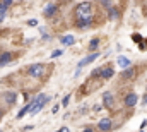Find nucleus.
I'll use <instances>...</instances> for the list:
<instances>
[{"instance_id":"nucleus-9","label":"nucleus","mask_w":147,"mask_h":132,"mask_svg":"<svg viewBox=\"0 0 147 132\" xmlns=\"http://www.w3.org/2000/svg\"><path fill=\"white\" fill-rule=\"evenodd\" d=\"M116 64L127 70V67H130V60H128L127 57H118V59H116Z\"/></svg>"},{"instance_id":"nucleus-12","label":"nucleus","mask_w":147,"mask_h":132,"mask_svg":"<svg viewBox=\"0 0 147 132\" xmlns=\"http://www.w3.org/2000/svg\"><path fill=\"white\" fill-rule=\"evenodd\" d=\"M134 76H135V70H134V69H127V70H123V74H121L123 79H130V77H134Z\"/></svg>"},{"instance_id":"nucleus-20","label":"nucleus","mask_w":147,"mask_h":132,"mask_svg":"<svg viewBox=\"0 0 147 132\" xmlns=\"http://www.w3.org/2000/svg\"><path fill=\"white\" fill-rule=\"evenodd\" d=\"M62 53H63V52H62V50H55V52H53V53H51V59H57V57H60V55H62Z\"/></svg>"},{"instance_id":"nucleus-10","label":"nucleus","mask_w":147,"mask_h":132,"mask_svg":"<svg viewBox=\"0 0 147 132\" xmlns=\"http://www.w3.org/2000/svg\"><path fill=\"white\" fill-rule=\"evenodd\" d=\"M60 41L65 45V46H70V45H74V36H70V34H67V36H63V38H60Z\"/></svg>"},{"instance_id":"nucleus-13","label":"nucleus","mask_w":147,"mask_h":132,"mask_svg":"<svg viewBox=\"0 0 147 132\" xmlns=\"http://www.w3.org/2000/svg\"><path fill=\"white\" fill-rule=\"evenodd\" d=\"M10 59H12V55H10V53H3V55L0 57V65H5L7 62H10Z\"/></svg>"},{"instance_id":"nucleus-19","label":"nucleus","mask_w":147,"mask_h":132,"mask_svg":"<svg viewBox=\"0 0 147 132\" xmlns=\"http://www.w3.org/2000/svg\"><path fill=\"white\" fill-rule=\"evenodd\" d=\"M98 45H99V39H98V38H94V39H92V41H91V48H92V50H94V48H96V46H98Z\"/></svg>"},{"instance_id":"nucleus-1","label":"nucleus","mask_w":147,"mask_h":132,"mask_svg":"<svg viewBox=\"0 0 147 132\" xmlns=\"http://www.w3.org/2000/svg\"><path fill=\"white\" fill-rule=\"evenodd\" d=\"M75 17L77 21H87L92 19V3L91 2H82L75 7Z\"/></svg>"},{"instance_id":"nucleus-6","label":"nucleus","mask_w":147,"mask_h":132,"mask_svg":"<svg viewBox=\"0 0 147 132\" xmlns=\"http://www.w3.org/2000/svg\"><path fill=\"white\" fill-rule=\"evenodd\" d=\"M98 127H99V131L108 132V131L111 129V120H110V118H103V120L98 124Z\"/></svg>"},{"instance_id":"nucleus-21","label":"nucleus","mask_w":147,"mask_h":132,"mask_svg":"<svg viewBox=\"0 0 147 132\" xmlns=\"http://www.w3.org/2000/svg\"><path fill=\"white\" fill-rule=\"evenodd\" d=\"M132 38H134V41H135V43H139V45H140V43H142V38H140V36H139V34H134V36H132Z\"/></svg>"},{"instance_id":"nucleus-4","label":"nucleus","mask_w":147,"mask_h":132,"mask_svg":"<svg viewBox=\"0 0 147 132\" xmlns=\"http://www.w3.org/2000/svg\"><path fill=\"white\" fill-rule=\"evenodd\" d=\"M98 55H99V53H91L89 57H86L84 60H80V62H79V65H77V72H75V74H79V72H80V69H82L84 65H87V64H91L92 60H96V59H98Z\"/></svg>"},{"instance_id":"nucleus-26","label":"nucleus","mask_w":147,"mask_h":132,"mask_svg":"<svg viewBox=\"0 0 147 132\" xmlns=\"http://www.w3.org/2000/svg\"><path fill=\"white\" fill-rule=\"evenodd\" d=\"M3 17H5V14H0V22L3 21Z\"/></svg>"},{"instance_id":"nucleus-17","label":"nucleus","mask_w":147,"mask_h":132,"mask_svg":"<svg viewBox=\"0 0 147 132\" xmlns=\"http://www.w3.org/2000/svg\"><path fill=\"white\" fill-rule=\"evenodd\" d=\"M5 99H7L9 105H12V103L16 101V93H7V95H5Z\"/></svg>"},{"instance_id":"nucleus-8","label":"nucleus","mask_w":147,"mask_h":132,"mask_svg":"<svg viewBox=\"0 0 147 132\" xmlns=\"http://www.w3.org/2000/svg\"><path fill=\"white\" fill-rule=\"evenodd\" d=\"M103 103L106 108H113V95L111 93H105L103 95Z\"/></svg>"},{"instance_id":"nucleus-16","label":"nucleus","mask_w":147,"mask_h":132,"mask_svg":"<svg viewBox=\"0 0 147 132\" xmlns=\"http://www.w3.org/2000/svg\"><path fill=\"white\" fill-rule=\"evenodd\" d=\"M28 112H31V105H28V106H24V108H22V110H21V112L17 113V118H21V117H24V115H26Z\"/></svg>"},{"instance_id":"nucleus-28","label":"nucleus","mask_w":147,"mask_h":132,"mask_svg":"<svg viewBox=\"0 0 147 132\" xmlns=\"http://www.w3.org/2000/svg\"><path fill=\"white\" fill-rule=\"evenodd\" d=\"M0 117H2V112H0Z\"/></svg>"},{"instance_id":"nucleus-27","label":"nucleus","mask_w":147,"mask_h":132,"mask_svg":"<svg viewBox=\"0 0 147 132\" xmlns=\"http://www.w3.org/2000/svg\"><path fill=\"white\" fill-rule=\"evenodd\" d=\"M84 132H94V131H92V129H86Z\"/></svg>"},{"instance_id":"nucleus-18","label":"nucleus","mask_w":147,"mask_h":132,"mask_svg":"<svg viewBox=\"0 0 147 132\" xmlns=\"http://www.w3.org/2000/svg\"><path fill=\"white\" fill-rule=\"evenodd\" d=\"M116 17H118V10L111 9V10H110V19H116Z\"/></svg>"},{"instance_id":"nucleus-2","label":"nucleus","mask_w":147,"mask_h":132,"mask_svg":"<svg viewBox=\"0 0 147 132\" xmlns=\"http://www.w3.org/2000/svg\"><path fill=\"white\" fill-rule=\"evenodd\" d=\"M46 99H48L46 98V95H38L36 98L33 99V103H29V105H31V112H29V113H31V115H36L38 112L45 106Z\"/></svg>"},{"instance_id":"nucleus-7","label":"nucleus","mask_w":147,"mask_h":132,"mask_svg":"<svg viewBox=\"0 0 147 132\" xmlns=\"http://www.w3.org/2000/svg\"><path fill=\"white\" fill-rule=\"evenodd\" d=\"M135 103H137V95L135 93H130V95L125 96V105L127 106H134Z\"/></svg>"},{"instance_id":"nucleus-22","label":"nucleus","mask_w":147,"mask_h":132,"mask_svg":"<svg viewBox=\"0 0 147 132\" xmlns=\"http://www.w3.org/2000/svg\"><path fill=\"white\" fill-rule=\"evenodd\" d=\"M69 99H70V95H67V96L63 98V103H62V105H63V106H67V105H69Z\"/></svg>"},{"instance_id":"nucleus-15","label":"nucleus","mask_w":147,"mask_h":132,"mask_svg":"<svg viewBox=\"0 0 147 132\" xmlns=\"http://www.w3.org/2000/svg\"><path fill=\"white\" fill-rule=\"evenodd\" d=\"M10 5H12L10 0H7V2H0V14H5V9L10 7Z\"/></svg>"},{"instance_id":"nucleus-5","label":"nucleus","mask_w":147,"mask_h":132,"mask_svg":"<svg viewBox=\"0 0 147 132\" xmlns=\"http://www.w3.org/2000/svg\"><path fill=\"white\" fill-rule=\"evenodd\" d=\"M57 10H58V5H57V3H50V5H46V9H45V17H51V16H55Z\"/></svg>"},{"instance_id":"nucleus-3","label":"nucleus","mask_w":147,"mask_h":132,"mask_svg":"<svg viewBox=\"0 0 147 132\" xmlns=\"http://www.w3.org/2000/svg\"><path fill=\"white\" fill-rule=\"evenodd\" d=\"M45 69H46V67L43 65V64H34V65L29 67V70H28V72H29L33 77H41V76H43V72H45Z\"/></svg>"},{"instance_id":"nucleus-11","label":"nucleus","mask_w":147,"mask_h":132,"mask_svg":"<svg viewBox=\"0 0 147 132\" xmlns=\"http://www.w3.org/2000/svg\"><path fill=\"white\" fill-rule=\"evenodd\" d=\"M111 76H113V69H111V67H108V69H103V70H101V77H103V79H110Z\"/></svg>"},{"instance_id":"nucleus-24","label":"nucleus","mask_w":147,"mask_h":132,"mask_svg":"<svg viewBox=\"0 0 147 132\" xmlns=\"http://www.w3.org/2000/svg\"><path fill=\"white\" fill-rule=\"evenodd\" d=\"M139 46H140V50H144V48H147V41H142V43H140Z\"/></svg>"},{"instance_id":"nucleus-14","label":"nucleus","mask_w":147,"mask_h":132,"mask_svg":"<svg viewBox=\"0 0 147 132\" xmlns=\"http://www.w3.org/2000/svg\"><path fill=\"white\" fill-rule=\"evenodd\" d=\"M92 24V19H87V21H77V26L79 28H89Z\"/></svg>"},{"instance_id":"nucleus-29","label":"nucleus","mask_w":147,"mask_h":132,"mask_svg":"<svg viewBox=\"0 0 147 132\" xmlns=\"http://www.w3.org/2000/svg\"><path fill=\"white\" fill-rule=\"evenodd\" d=\"M140 132H142V131H140Z\"/></svg>"},{"instance_id":"nucleus-25","label":"nucleus","mask_w":147,"mask_h":132,"mask_svg":"<svg viewBox=\"0 0 147 132\" xmlns=\"http://www.w3.org/2000/svg\"><path fill=\"white\" fill-rule=\"evenodd\" d=\"M60 132H70V131H69L67 127H62V129H60Z\"/></svg>"},{"instance_id":"nucleus-23","label":"nucleus","mask_w":147,"mask_h":132,"mask_svg":"<svg viewBox=\"0 0 147 132\" xmlns=\"http://www.w3.org/2000/svg\"><path fill=\"white\" fill-rule=\"evenodd\" d=\"M28 24H29V26H36V24H38V21H36V19H31V21H29Z\"/></svg>"}]
</instances>
